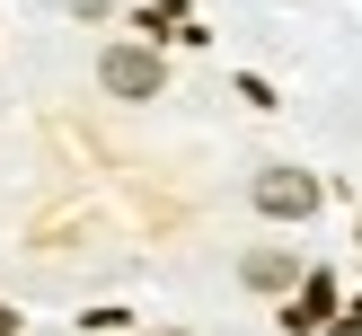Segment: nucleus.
Listing matches in <instances>:
<instances>
[{"label":"nucleus","mask_w":362,"mask_h":336,"mask_svg":"<svg viewBox=\"0 0 362 336\" xmlns=\"http://www.w3.org/2000/svg\"><path fill=\"white\" fill-rule=\"evenodd\" d=\"M98 80L115 88V98H159V88H168V71H159L151 45H106V53H98Z\"/></svg>","instance_id":"1"},{"label":"nucleus","mask_w":362,"mask_h":336,"mask_svg":"<svg viewBox=\"0 0 362 336\" xmlns=\"http://www.w3.org/2000/svg\"><path fill=\"white\" fill-rule=\"evenodd\" d=\"M257 212H274V221L318 212V177H310V168H265V177H257Z\"/></svg>","instance_id":"2"},{"label":"nucleus","mask_w":362,"mask_h":336,"mask_svg":"<svg viewBox=\"0 0 362 336\" xmlns=\"http://www.w3.org/2000/svg\"><path fill=\"white\" fill-rule=\"evenodd\" d=\"M239 283H247V292H292V283H300V265L283 257V248H247V265H239Z\"/></svg>","instance_id":"3"},{"label":"nucleus","mask_w":362,"mask_h":336,"mask_svg":"<svg viewBox=\"0 0 362 336\" xmlns=\"http://www.w3.org/2000/svg\"><path fill=\"white\" fill-rule=\"evenodd\" d=\"M159 336H194V328H159Z\"/></svg>","instance_id":"4"},{"label":"nucleus","mask_w":362,"mask_h":336,"mask_svg":"<svg viewBox=\"0 0 362 336\" xmlns=\"http://www.w3.org/2000/svg\"><path fill=\"white\" fill-rule=\"evenodd\" d=\"M0 336H9V310H0Z\"/></svg>","instance_id":"5"}]
</instances>
